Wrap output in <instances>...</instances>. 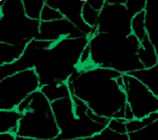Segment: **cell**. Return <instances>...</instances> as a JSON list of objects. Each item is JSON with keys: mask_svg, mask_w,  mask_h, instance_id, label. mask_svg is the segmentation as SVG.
Wrapping results in <instances>:
<instances>
[{"mask_svg": "<svg viewBox=\"0 0 158 140\" xmlns=\"http://www.w3.org/2000/svg\"><path fill=\"white\" fill-rule=\"evenodd\" d=\"M62 18H64L62 16V14L57 10L48 6L47 2H46L45 6H44L42 11V14H40V23H48V21L57 20V19H62Z\"/></svg>", "mask_w": 158, "mask_h": 140, "instance_id": "cell-22", "label": "cell"}, {"mask_svg": "<svg viewBox=\"0 0 158 140\" xmlns=\"http://www.w3.org/2000/svg\"><path fill=\"white\" fill-rule=\"evenodd\" d=\"M40 23L27 17L21 0H3L0 6V43L27 46L36 39Z\"/></svg>", "mask_w": 158, "mask_h": 140, "instance_id": "cell-6", "label": "cell"}, {"mask_svg": "<svg viewBox=\"0 0 158 140\" xmlns=\"http://www.w3.org/2000/svg\"><path fill=\"white\" fill-rule=\"evenodd\" d=\"M26 16L31 20L40 21L46 0H21Z\"/></svg>", "mask_w": 158, "mask_h": 140, "instance_id": "cell-18", "label": "cell"}, {"mask_svg": "<svg viewBox=\"0 0 158 140\" xmlns=\"http://www.w3.org/2000/svg\"><path fill=\"white\" fill-rule=\"evenodd\" d=\"M127 135L130 140H158V114L156 119L147 126Z\"/></svg>", "mask_w": 158, "mask_h": 140, "instance_id": "cell-17", "label": "cell"}, {"mask_svg": "<svg viewBox=\"0 0 158 140\" xmlns=\"http://www.w3.org/2000/svg\"><path fill=\"white\" fill-rule=\"evenodd\" d=\"M83 36L85 35L82 34L81 31L75 28L70 21L62 18L57 20L48 21V23H40L36 39L43 40V42L56 43L65 38H77Z\"/></svg>", "mask_w": 158, "mask_h": 140, "instance_id": "cell-10", "label": "cell"}, {"mask_svg": "<svg viewBox=\"0 0 158 140\" xmlns=\"http://www.w3.org/2000/svg\"><path fill=\"white\" fill-rule=\"evenodd\" d=\"M21 115L17 109L0 110V135L16 134Z\"/></svg>", "mask_w": 158, "mask_h": 140, "instance_id": "cell-15", "label": "cell"}, {"mask_svg": "<svg viewBox=\"0 0 158 140\" xmlns=\"http://www.w3.org/2000/svg\"><path fill=\"white\" fill-rule=\"evenodd\" d=\"M140 42L133 34L123 37L108 33H94L88 40V60L77 69H111L123 74L143 69L137 56Z\"/></svg>", "mask_w": 158, "mask_h": 140, "instance_id": "cell-2", "label": "cell"}, {"mask_svg": "<svg viewBox=\"0 0 158 140\" xmlns=\"http://www.w3.org/2000/svg\"><path fill=\"white\" fill-rule=\"evenodd\" d=\"M20 113L15 136L37 140H56L60 130L51 109V102L38 89L16 108Z\"/></svg>", "mask_w": 158, "mask_h": 140, "instance_id": "cell-5", "label": "cell"}, {"mask_svg": "<svg viewBox=\"0 0 158 140\" xmlns=\"http://www.w3.org/2000/svg\"><path fill=\"white\" fill-rule=\"evenodd\" d=\"M99 13L100 12L96 11L94 8H91L88 2H87V0H85L83 9H82V18H83L84 23L94 31V33L96 32L97 25H98Z\"/></svg>", "mask_w": 158, "mask_h": 140, "instance_id": "cell-20", "label": "cell"}, {"mask_svg": "<svg viewBox=\"0 0 158 140\" xmlns=\"http://www.w3.org/2000/svg\"><path fill=\"white\" fill-rule=\"evenodd\" d=\"M130 74L142 82L158 98V63L150 69H141Z\"/></svg>", "mask_w": 158, "mask_h": 140, "instance_id": "cell-14", "label": "cell"}, {"mask_svg": "<svg viewBox=\"0 0 158 140\" xmlns=\"http://www.w3.org/2000/svg\"><path fill=\"white\" fill-rule=\"evenodd\" d=\"M137 56L139 62L141 63L143 69L152 68V67H154L158 63L155 48L148 36L140 42V47L138 49Z\"/></svg>", "mask_w": 158, "mask_h": 140, "instance_id": "cell-12", "label": "cell"}, {"mask_svg": "<svg viewBox=\"0 0 158 140\" xmlns=\"http://www.w3.org/2000/svg\"><path fill=\"white\" fill-rule=\"evenodd\" d=\"M131 30L132 34L137 38L139 42L144 39L148 36L147 29H145V12L142 11L133 16L131 21Z\"/></svg>", "mask_w": 158, "mask_h": 140, "instance_id": "cell-19", "label": "cell"}, {"mask_svg": "<svg viewBox=\"0 0 158 140\" xmlns=\"http://www.w3.org/2000/svg\"><path fill=\"white\" fill-rule=\"evenodd\" d=\"M122 79L126 105L132 112L134 119L141 120L158 113V98L142 82L131 74H123Z\"/></svg>", "mask_w": 158, "mask_h": 140, "instance_id": "cell-8", "label": "cell"}, {"mask_svg": "<svg viewBox=\"0 0 158 140\" xmlns=\"http://www.w3.org/2000/svg\"><path fill=\"white\" fill-rule=\"evenodd\" d=\"M148 0H125V6L134 16L137 13L144 11Z\"/></svg>", "mask_w": 158, "mask_h": 140, "instance_id": "cell-23", "label": "cell"}, {"mask_svg": "<svg viewBox=\"0 0 158 140\" xmlns=\"http://www.w3.org/2000/svg\"><path fill=\"white\" fill-rule=\"evenodd\" d=\"M27 46L0 43V66L12 65L23 56Z\"/></svg>", "mask_w": 158, "mask_h": 140, "instance_id": "cell-13", "label": "cell"}, {"mask_svg": "<svg viewBox=\"0 0 158 140\" xmlns=\"http://www.w3.org/2000/svg\"><path fill=\"white\" fill-rule=\"evenodd\" d=\"M132 18L133 15L125 6V0H106L99 13L94 33H108L126 37L132 34Z\"/></svg>", "mask_w": 158, "mask_h": 140, "instance_id": "cell-9", "label": "cell"}, {"mask_svg": "<svg viewBox=\"0 0 158 140\" xmlns=\"http://www.w3.org/2000/svg\"><path fill=\"white\" fill-rule=\"evenodd\" d=\"M14 140H37V139H32V138H26V137L15 136V139H14Z\"/></svg>", "mask_w": 158, "mask_h": 140, "instance_id": "cell-26", "label": "cell"}, {"mask_svg": "<svg viewBox=\"0 0 158 140\" xmlns=\"http://www.w3.org/2000/svg\"><path fill=\"white\" fill-rule=\"evenodd\" d=\"M86 36L65 38L40 50L34 66L40 87L50 84L67 83L79 68L81 56L88 45Z\"/></svg>", "mask_w": 158, "mask_h": 140, "instance_id": "cell-3", "label": "cell"}, {"mask_svg": "<svg viewBox=\"0 0 158 140\" xmlns=\"http://www.w3.org/2000/svg\"><path fill=\"white\" fill-rule=\"evenodd\" d=\"M80 140H130V139H128L127 133H119L111 130L110 127L106 126L99 134L94 135V136L89 137V138L80 139Z\"/></svg>", "mask_w": 158, "mask_h": 140, "instance_id": "cell-21", "label": "cell"}, {"mask_svg": "<svg viewBox=\"0 0 158 140\" xmlns=\"http://www.w3.org/2000/svg\"><path fill=\"white\" fill-rule=\"evenodd\" d=\"M15 135L14 134H1L0 135V140H14Z\"/></svg>", "mask_w": 158, "mask_h": 140, "instance_id": "cell-25", "label": "cell"}, {"mask_svg": "<svg viewBox=\"0 0 158 140\" xmlns=\"http://www.w3.org/2000/svg\"><path fill=\"white\" fill-rule=\"evenodd\" d=\"M51 109L60 130L58 140H80L99 134L109 120L97 116L85 103L70 96L51 102Z\"/></svg>", "mask_w": 158, "mask_h": 140, "instance_id": "cell-4", "label": "cell"}, {"mask_svg": "<svg viewBox=\"0 0 158 140\" xmlns=\"http://www.w3.org/2000/svg\"><path fill=\"white\" fill-rule=\"evenodd\" d=\"M85 0H46L48 6L57 10L65 19L82 32V34L90 37L94 31L84 23L82 18V9Z\"/></svg>", "mask_w": 158, "mask_h": 140, "instance_id": "cell-11", "label": "cell"}, {"mask_svg": "<svg viewBox=\"0 0 158 140\" xmlns=\"http://www.w3.org/2000/svg\"><path fill=\"white\" fill-rule=\"evenodd\" d=\"M40 90L44 93V96L50 101L53 102L58 99L67 98L70 97V91L68 88L67 83L62 84H50V85H45L40 88Z\"/></svg>", "mask_w": 158, "mask_h": 140, "instance_id": "cell-16", "label": "cell"}, {"mask_svg": "<svg viewBox=\"0 0 158 140\" xmlns=\"http://www.w3.org/2000/svg\"><path fill=\"white\" fill-rule=\"evenodd\" d=\"M70 95L85 103L94 114L108 120L134 119L126 105L122 74L94 67L77 69L67 82Z\"/></svg>", "mask_w": 158, "mask_h": 140, "instance_id": "cell-1", "label": "cell"}, {"mask_svg": "<svg viewBox=\"0 0 158 140\" xmlns=\"http://www.w3.org/2000/svg\"><path fill=\"white\" fill-rule=\"evenodd\" d=\"M40 88L34 68L16 72L0 82V110L16 109L21 102Z\"/></svg>", "mask_w": 158, "mask_h": 140, "instance_id": "cell-7", "label": "cell"}, {"mask_svg": "<svg viewBox=\"0 0 158 140\" xmlns=\"http://www.w3.org/2000/svg\"><path fill=\"white\" fill-rule=\"evenodd\" d=\"M105 1L106 0H87V2L89 3V6L98 12H100L101 10L103 9L104 4H105Z\"/></svg>", "mask_w": 158, "mask_h": 140, "instance_id": "cell-24", "label": "cell"}]
</instances>
